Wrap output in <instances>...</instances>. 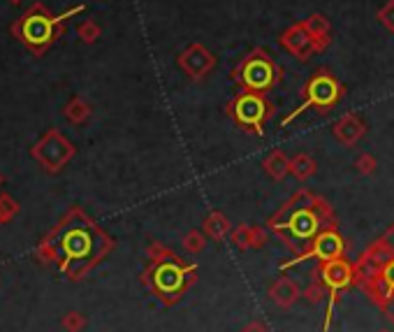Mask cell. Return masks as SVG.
<instances>
[{
  "label": "cell",
  "instance_id": "obj_1",
  "mask_svg": "<svg viewBox=\"0 0 394 332\" xmlns=\"http://www.w3.org/2000/svg\"><path fill=\"white\" fill-rule=\"evenodd\" d=\"M82 10L84 8L79 5V8L65 12V15H61V17H53L51 12L44 10V5L35 3L15 26H12V33H15L26 46H28L33 54L39 56V54H44L46 46H51L53 40L63 33L65 19H70L72 15H77V12H82Z\"/></svg>",
  "mask_w": 394,
  "mask_h": 332
},
{
  "label": "cell",
  "instance_id": "obj_2",
  "mask_svg": "<svg viewBox=\"0 0 394 332\" xmlns=\"http://www.w3.org/2000/svg\"><path fill=\"white\" fill-rule=\"evenodd\" d=\"M58 249L68 263L89 265L107 249V240L86 218L75 216L58 230Z\"/></svg>",
  "mask_w": 394,
  "mask_h": 332
},
{
  "label": "cell",
  "instance_id": "obj_3",
  "mask_svg": "<svg viewBox=\"0 0 394 332\" xmlns=\"http://www.w3.org/2000/svg\"><path fill=\"white\" fill-rule=\"evenodd\" d=\"M320 225H323V216L309 204H292L271 221V228L278 235H285L290 244H299V247H306L316 240Z\"/></svg>",
  "mask_w": 394,
  "mask_h": 332
},
{
  "label": "cell",
  "instance_id": "obj_4",
  "mask_svg": "<svg viewBox=\"0 0 394 332\" xmlns=\"http://www.w3.org/2000/svg\"><path fill=\"white\" fill-rule=\"evenodd\" d=\"M192 270L195 268H186L177 261V258H165L156 265L153 270V288H156L158 295H163L165 300H174L177 295H181L186 288H188L190 279H192Z\"/></svg>",
  "mask_w": 394,
  "mask_h": 332
},
{
  "label": "cell",
  "instance_id": "obj_5",
  "mask_svg": "<svg viewBox=\"0 0 394 332\" xmlns=\"http://www.w3.org/2000/svg\"><path fill=\"white\" fill-rule=\"evenodd\" d=\"M304 96H306V101L299 105V107L292 112L283 123L292 121L297 114H302V112H306L309 107H323V110L332 107V105L341 98V84L330 75H316L309 84H306Z\"/></svg>",
  "mask_w": 394,
  "mask_h": 332
},
{
  "label": "cell",
  "instance_id": "obj_6",
  "mask_svg": "<svg viewBox=\"0 0 394 332\" xmlns=\"http://www.w3.org/2000/svg\"><path fill=\"white\" fill-rule=\"evenodd\" d=\"M278 79V72L274 63L265 54H253L244 61L239 68V82L244 84L246 91L253 93H265L269 91Z\"/></svg>",
  "mask_w": 394,
  "mask_h": 332
},
{
  "label": "cell",
  "instance_id": "obj_7",
  "mask_svg": "<svg viewBox=\"0 0 394 332\" xmlns=\"http://www.w3.org/2000/svg\"><path fill=\"white\" fill-rule=\"evenodd\" d=\"M232 116L237 119L239 125H244V128H253L258 132V135H262V123L265 119L269 116V105L260 93H244V96H239L235 103H232Z\"/></svg>",
  "mask_w": 394,
  "mask_h": 332
},
{
  "label": "cell",
  "instance_id": "obj_8",
  "mask_svg": "<svg viewBox=\"0 0 394 332\" xmlns=\"http://www.w3.org/2000/svg\"><path fill=\"white\" fill-rule=\"evenodd\" d=\"M352 279H355V270H352V265L346 263L343 258L323 263V268H320V281H323L325 288L332 293V302H330V309H327V316H332L334 302H337V293H341L343 288H348L352 283Z\"/></svg>",
  "mask_w": 394,
  "mask_h": 332
},
{
  "label": "cell",
  "instance_id": "obj_9",
  "mask_svg": "<svg viewBox=\"0 0 394 332\" xmlns=\"http://www.w3.org/2000/svg\"><path fill=\"white\" fill-rule=\"evenodd\" d=\"M343 251H346V244L341 240V235L334 230H325V232H318V237L311 242V251L302 256V261H306V258H316L320 263H330V261L341 258Z\"/></svg>",
  "mask_w": 394,
  "mask_h": 332
},
{
  "label": "cell",
  "instance_id": "obj_10",
  "mask_svg": "<svg viewBox=\"0 0 394 332\" xmlns=\"http://www.w3.org/2000/svg\"><path fill=\"white\" fill-rule=\"evenodd\" d=\"M269 297L276 307L290 309L292 304L299 300V288L295 286V281H290V279H278V281L269 288Z\"/></svg>",
  "mask_w": 394,
  "mask_h": 332
},
{
  "label": "cell",
  "instance_id": "obj_11",
  "mask_svg": "<svg viewBox=\"0 0 394 332\" xmlns=\"http://www.w3.org/2000/svg\"><path fill=\"white\" fill-rule=\"evenodd\" d=\"M204 228H206V232H209L211 237L220 240V237H223L225 232H228V221H225V218L220 216V214H213L209 221L204 223Z\"/></svg>",
  "mask_w": 394,
  "mask_h": 332
},
{
  "label": "cell",
  "instance_id": "obj_12",
  "mask_svg": "<svg viewBox=\"0 0 394 332\" xmlns=\"http://www.w3.org/2000/svg\"><path fill=\"white\" fill-rule=\"evenodd\" d=\"M267 170H269L274 177H283L285 172H288V163H285L283 156L276 154V156H271L269 161H267Z\"/></svg>",
  "mask_w": 394,
  "mask_h": 332
},
{
  "label": "cell",
  "instance_id": "obj_13",
  "mask_svg": "<svg viewBox=\"0 0 394 332\" xmlns=\"http://www.w3.org/2000/svg\"><path fill=\"white\" fill-rule=\"evenodd\" d=\"M89 114V107L82 101H72L68 107H65V116H70L72 121H82V119Z\"/></svg>",
  "mask_w": 394,
  "mask_h": 332
},
{
  "label": "cell",
  "instance_id": "obj_14",
  "mask_svg": "<svg viewBox=\"0 0 394 332\" xmlns=\"http://www.w3.org/2000/svg\"><path fill=\"white\" fill-rule=\"evenodd\" d=\"M292 172H295L299 179L309 177L313 172V163L306 156H299V158H295V163H292Z\"/></svg>",
  "mask_w": 394,
  "mask_h": 332
},
{
  "label": "cell",
  "instance_id": "obj_15",
  "mask_svg": "<svg viewBox=\"0 0 394 332\" xmlns=\"http://www.w3.org/2000/svg\"><path fill=\"white\" fill-rule=\"evenodd\" d=\"M98 26L96 24H91V21H86V24H82L79 26V35H82V40L84 42H93V40L98 37Z\"/></svg>",
  "mask_w": 394,
  "mask_h": 332
},
{
  "label": "cell",
  "instance_id": "obj_16",
  "mask_svg": "<svg viewBox=\"0 0 394 332\" xmlns=\"http://www.w3.org/2000/svg\"><path fill=\"white\" fill-rule=\"evenodd\" d=\"M323 295H325V283L323 281L313 283V286L306 290V297H309V302H320V300H323Z\"/></svg>",
  "mask_w": 394,
  "mask_h": 332
},
{
  "label": "cell",
  "instance_id": "obj_17",
  "mask_svg": "<svg viewBox=\"0 0 394 332\" xmlns=\"http://www.w3.org/2000/svg\"><path fill=\"white\" fill-rule=\"evenodd\" d=\"M202 244H204V242H202V237L195 235V232L186 237V249H190V251H199V249H202Z\"/></svg>",
  "mask_w": 394,
  "mask_h": 332
},
{
  "label": "cell",
  "instance_id": "obj_18",
  "mask_svg": "<svg viewBox=\"0 0 394 332\" xmlns=\"http://www.w3.org/2000/svg\"><path fill=\"white\" fill-rule=\"evenodd\" d=\"M242 332H269V328H267L262 321H251Z\"/></svg>",
  "mask_w": 394,
  "mask_h": 332
},
{
  "label": "cell",
  "instance_id": "obj_19",
  "mask_svg": "<svg viewBox=\"0 0 394 332\" xmlns=\"http://www.w3.org/2000/svg\"><path fill=\"white\" fill-rule=\"evenodd\" d=\"M10 3H21V0H10Z\"/></svg>",
  "mask_w": 394,
  "mask_h": 332
}]
</instances>
